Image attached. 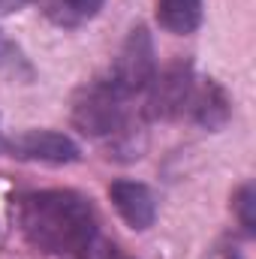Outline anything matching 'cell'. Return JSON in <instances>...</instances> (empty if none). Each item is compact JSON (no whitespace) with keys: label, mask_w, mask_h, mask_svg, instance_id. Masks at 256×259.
Returning <instances> with one entry per match:
<instances>
[{"label":"cell","mask_w":256,"mask_h":259,"mask_svg":"<svg viewBox=\"0 0 256 259\" xmlns=\"http://www.w3.org/2000/svg\"><path fill=\"white\" fill-rule=\"evenodd\" d=\"M229 259H241V256H238V253H229Z\"/></svg>","instance_id":"12"},{"label":"cell","mask_w":256,"mask_h":259,"mask_svg":"<svg viewBox=\"0 0 256 259\" xmlns=\"http://www.w3.org/2000/svg\"><path fill=\"white\" fill-rule=\"evenodd\" d=\"M72 124L97 142L124 145L133 139V133H130V97H124L109 78H97L75 94Z\"/></svg>","instance_id":"2"},{"label":"cell","mask_w":256,"mask_h":259,"mask_svg":"<svg viewBox=\"0 0 256 259\" xmlns=\"http://www.w3.org/2000/svg\"><path fill=\"white\" fill-rule=\"evenodd\" d=\"M232 205H235V214H238V220H241L244 232H247V235H253V232H256V217H253L256 196H253V187H250V184H244V187L235 193Z\"/></svg>","instance_id":"11"},{"label":"cell","mask_w":256,"mask_h":259,"mask_svg":"<svg viewBox=\"0 0 256 259\" xmlns=\"http://www.w3.org/2000/svg\"><path fill=\"white\" fill-rule=\"evenodd\" d=\"M0 69L3 72H9L12 78H30L33 75V69L27 64V58L21 55V49L15 46V42H9L6 36H3V30H0Z\"/></svg>","instance_id":"10"},{"label":"cell","mask_w":256,"mask_h":259,"mask_svg":"<svg viewBox=\"0 0 256 259\" xmlns=\"http://www.w3.org/2000/svg\"><path fill=\"white\" fill-rule=\"evenodd\" d=\"M18 226L36 250L61 259H84L97 241L94 205L75 190H33L21 196Z\"/></svg>","instance_id":"1"},{"label":"cell","mask_w":256,"mask_h":259,"mask_svg":"<svg viewBox=\"0 0 256 259\" xmlns=\"http://www.w3.org/2000/svg\"><path fill=\"white\" fill-rule=\"evenodd\" d=\"M9 157L24 163H46V166H69L81 160V148L58 130H27L6 142Z\"/></svg>","instance_id":"5"},{"label":"cell","mask_w":256,"mask_h":259,"mask_svg":"<svg viewBox=\"0 0 256 259\" xmlns=\"http://www.w3.org/2000/svg\"><path fill=\"white\" fill-rule=\"evenodd\" d=\"M184 115L193 124H199L205 130H220L226 127V121L232 118V100L214 78H202L193 88V97L187 103Z\"/></svg>","instance_id":"7"},{"label":"cell","mask_w":256,"mask_h":259,"mask_svg":"<svg viewBox=\"0 0 256 259\" xmlns=\"http://www.w3.org/2000/svg\"><path fill=\"white\" fill-rule=\"evenodd\" d=\"M109 199H112L115 211L121 214V220L127 223L130 229L145 232V229L154 226V220H157V199H154L148 184L127 181V178L124 181H115L109 187Z\"/></svg>","instance_id":"6"},{"label":"cell","mask_w":256,"mask_h":259,"mask_svg":"<svg viewBox=\"0 0 256 259\" xmlns=\"http://www.w3.org/2000/svg\"><path fill=\"white\" fill-rule=\"evenodd\" d=\"M157 21L175 36H187L202 24V0H157Z\"/></svg>","instance_id":"8"},{"label":"cell","mask_w":256,"mask_h":259,"mask_svg":"<svg viewBox=\"0 0 256 259\" xmlns=\"http://www.w3.org/2000/svg\"><path fill=\"white\" fill-rule=\"evenodd\" d=\"M157 75V52H154V39L148 33V27H133L127 39L118 49V58L112 64L109 81L124 94V97H139L151 88Z\"/></svg>","instance_id":"3"},{"label":"cell","mask_w":256,"mask_h":259,"mask_svg":"<svg viewBox=\"0 0 256 259\" xmlns=\"http://www.w3.org/2000/svg\"><path fill=\"white\" fill-rule=\"evenodd\" d=\"M103 3H106V0H55L58 21H64V24L88 21V18H94V15L103 9Z\"/></svg>","instance_id":"9"},{"label":"cell","mask_w":256,"mask_h":259,"mask_svg":"<svg viewBox=\"0 0 256 259\" xmlns=\"http://www.w3.org/2000/svg\"><path fill=\"white\" fill-rule=\"evenodd\" d=\"M193 88H196V75H193V66L187 61H175L169 64L163 72L154 75L151 88L145 91L148 94V118L154 121H172V118H181L187 112V103L193 97Z\"/></svg>","instance_id":"4"}]
</instances>
